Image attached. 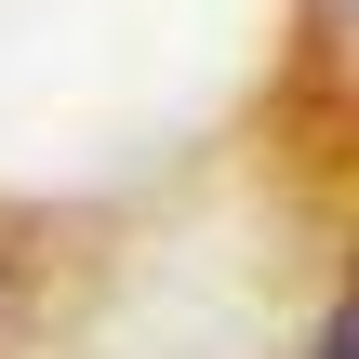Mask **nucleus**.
Instances as JSON below:
<instances>
[{
	"label": "nucleus",
	"instance_id": "obj_1",
	"mask_svg": "<svg viewBox=\"0 0 359 359\" xmlns=\"http://www.w3.org/2000/svg\"><path fill=\"white\" fill-rule=\"evenodd\" d=\"M320 359H359V293L333 306V333H320Z\"/></svg>",
	"mask_w": 359,
	"mask_h": 359
}]
</instances>
